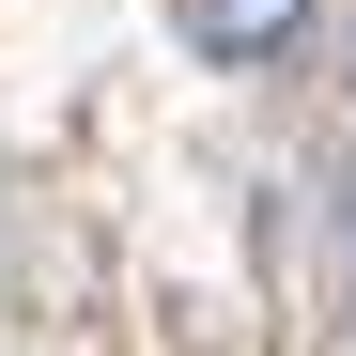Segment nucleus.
Here are the masks:
<instances>
[{
    "instance_id": "1",
    "label": "nucleus",
    "mask_w": 356,
    "mask_h": 356,
    "mask_svg": "<svg viewBox=\"0 0 356 356\" xmlns=\"http://www.w3.org/2000/svg\"><path fill=\"white\" fill-rule=\"evenodd\" d=\"M294 31H310V0H186V47H202V63H279Z\"/></svg>"
}]
</instances>
